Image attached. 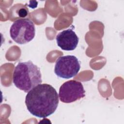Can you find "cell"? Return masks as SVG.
<instances>
[{
    "instance_id": "6da1fadb",
    "label": "cell",
    "mask_w": 124,
    "mask_h": 124,
    "mask_svg": "<svg viewBox=\"0 0 124 124\" xmlns=\"http://www.w3.org/2000/svg\"><path fill=\"white\" fill-rule=\"evenodd\" d=\"M25 104L27 109L32 115L45 118L56 110L59 96L56 90L50 84H40L28 93Z\"/></svg>"
},
{
    "instance_id": "8992f818",
    "label": "cell",
    "mask_w": 124,
    "mask_h": 124,
    "mask_svg": "<svg viewBox=\"0 0 124 124\" xmlns=\"http://www.w3.org/2000/svg\"><path fill=\"white\" fill-rule=\"evenodd\" d=\"M58 46L66 51H72L77 46L79 39L75 32L70 29L59 32L56 36Z\"/></svg>"
},
{
    "instance_id": "52a82bcc",
    "label": "cell",
    "mask_w": 124,
    "mask_h": 124,
    "mask_svg": "<svg viewBox=\"0 0 124 124\" xmlns=\"http://www.w3.org/2000/svg\"><path fill=\"white\" fill-rule=\"evenodd\" d=\"M28 14V10L25 9V8H21L18 11V16L20 17H26Z\"/></svg>"
},
{
    "instance_id": "5b68a950",
    "label": "cell",
    "mask_w": 124,
    "mask_h": 124,
    "mask_svg": "<svg viewBox=\"0 0 124 124\" xmlns=\"http://www.w3.org/2000/svg\"><path fill=\"white\" fill-rule=\"evenodd\" d=\"M85 93L83 85L80 82L70 80L61 85L59 97L62 102L70 103L83 98L85 95Z\"/></svg>"
},
{
    "instance_id": "277c9868",
    "label": "cell",
    "mask_w": 124,
    "mask_h": 124,
    "mask_svg": "<svg viewBox=\"0 0 124 124\" xmlns=\"http://www.w3.org/2000/svg\"><path fill=\"white\" fill-rule=\"evenodd\" d=\"M80 68L78 58L73 55L59 57L55 63L54 72L61 78L68 79L76 76Z\"/></svg>"
},
{
    "instance_id": "7a4b0ae2",
    "label": "cell",
    "mask_w": 124,
    "mask_h": 124,
    "mask_svg": "<svg viewBox=\"0 0 124 124\" xmlns=\"http://www.w3.org/2000/svg\"><path fill=\"white\" fill-rule=\"evenodd\" d=\"M13 81L17 88L28 93L42 82L40 68L31 61L20 62L15 68Z\"/></svg>"
},
{
    "instance_id": "3957f363",
    "label": "cell",
    "mask_w": 124,
    "mask_h": 124,
    "mask_svg": "<svg viewBox=\"0 0 124 124\" xmlns=\"http://www.w3.org/2000/svg\"><path fill=\"white\" fill-rule=\"evenodd\" d=\"M12 39L19 44H25L31 41L35 36V29L33 23L27 18L15 21L10 30Z\"/></svg>"
}]
</instances>
